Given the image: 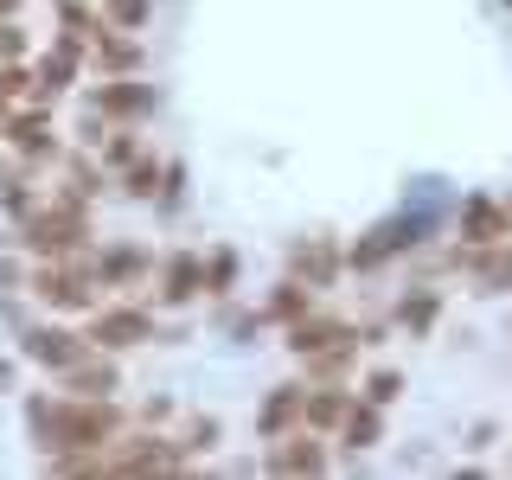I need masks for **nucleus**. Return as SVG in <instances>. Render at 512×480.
I'll list each match as a JSON object with an SVG mask.
<instances>
[{"mask_svg":"<svg viewBox=\"0 0 512 480\" xmlns=\"http://www.w3.org/2000/svg\"><path fill=\"white\" fill-rule=\"evenodd\" d=\"M468 237H480V244H500V237H506V218L493 212V205H468Z\"/></svg>","mask_w":512,"mask_h":480,"instance_id":"5","label":"nucleus"},{"mask_svg":"<svg viewBox=\"0 0 512 480\" xmlns=\"http://www.w3.org/2000/svg\"><path fill=\"white\" fill-rule=\"evenodd\" d=\"M391 397H397V372H378L372 378V404H391Z\"/></svg>","mask_w":512,"mask_h":480,"instance_id":"15","label":"nucleus"},{"mask_svg":"<svg viewBox=\"0 0 512 480\" xmlns=\"http://www.w3.org/2000/svg\"><path fill=\"white\" fill-rule=\"evenodd\" d=\"M32 250H71L77 244V218H58V212H45V218H32V237H26Z\"/></svg>","mask_w":512,"mask_h":480,"instance_id":"3","label":"nucleus"},{"mask_svg":"<svg viewBox=\"0 0 512 480\" xmlns=\"http://www.w3.org/2000/svg\"><path fill=\"white\" fill-rule=\"evenodd\" d=\"M276 468H320V448H314V442H308V448H282Z\"/></svg>","mask_w":512,"mask_h":480,"instance_id":"12","label":"nucleus"},{"mask_svg":"<svg viewBox=\"0 0 512 480\" xmlns=\"http://www.w3.org/2000/svg\"><path fill=\"white\" fill-rule=\"evenodd\" d=\"M13 52H20V32H13V26H0V58H13Z\"/></svg>","mask_w":512,"mask_h":480,"instance_id":"16","label":"nucleus"},{"mask_svg":"<svg viewBox=\"0 0 512 480\" xmlns=\"http://www.w3.org/2000/svg\"><path fill=\"white\" fill-rule=\"evenodd\" d=\"M103 109H116V116H135V109H148V90H103Z\"/></svg>","mask_w":512,"mask_h":480,"instance_id":"9","label":"nucleus"},{"mask_svg":"<svg viewBox=\"0 0 512 480\" xmlns=\"http://www.w3.org/2000/svg\"><path fill=\"white\" fill-rule=\"evenodd\" d=\"M32 359H45V365H77V359H84V346H77V333H32Z\"/></svg>","mask_w":512,"mask_h":480,"instance_id":"4","label":"nucleus"},{"mask_svg":"<svg viewBox=\"0 0 512 480\" xmlns=\"http://www.w3.org/2000/svg\"><path fill=\"white\" fill-rule=\"evenodd\" d=\"M109 429H116L109 404H58L52 410V442L58 448H103Z\"/></svg>","mask_w":512,"mask_h":480,"instance_id":"1","label":"nucleus"},{"mask_svg":"<svg viewBox=\"0 0 512 480\" xmlns=\"http://www.w3.org/2000/svg\"><path fill=\"white\" fill-rule=\"evenodd\" d=\"M308 416H314V423H333V416H346V404H340V397H314Z\"/></svg>","mask_w":512,"mask_h":480,"instance_id":"14","label":"nucleus"},{"mask_svg":"<svg viewBox=\"0 0 512 480\" xmlns=\"http://www.w3.org/2000/svg\"><path fill=\"white\" fill-rule=\"evenodd\" d=\"M346 436H352V442L365 448V442L378 436V416H372V410H352V416H346Z\"/></svg>","mask_w":512,"mask_h":480,"instance_id":"10","label":"nucleus"},{"mask_svg":"<svg viewBox=\"0 0 512 480\" xmlns=\"http://www.w3.org/2000/svg\"><path fill=\"white\" fill-rule=\"evenodd\" d=\"M333 340H346L340 327H295V352H320V346H333Z\"/></svg>","mask_w":512,"mask_h":480,"instance_id":"8","label":"nucleus"},{"mask_svg":"<svg viewBox=\"0 0 512 480\" xmlns=\"http://www.w3.org/2000/svg\"><path fill=\"white\" fill-rule=\"evenodd\" d=\"M192 288H199V263H192V256H180V263H173V276H167V301H186Z\"/></svg>","mask_w":512,"mask_h":480,"instance_id":"7","label":"nucleus"},{"mask_svg":"<svg viewBox=\"0 0 512 480\" xmlns=\"http://www.w3.org/2000/svg\"><path fill=\"white\" fill-rule=\"evenodd\" d=\"M13 141H20L26 154H39V148H45V122H39V116H26L20 128H13Z\"/></svg>","mask_w":512,"mask_h":480,"instance_id":"11","label":"nucleus"},{"mask_svg":"<svg viewBox=\"0 0 512 480\" xmlns=\"http://www.w3.org/2000/svg\"><path fill=\"white\" fill-rule=\"evenodd\" d=\"M39 295H45V301H64V308H77V301H84V282H77V276H39Z\"/></svg>","mask_w":512,"mask_h":480,"instance_id":"6","label":"nucleus"},{"mask_svg":"<svg viewBox=\"0 0 512 480\" xmlns=\"http://www.w3.org/2000/svg\"><path fill=\"white\" fill-rule=\"evenodd\" d=\"M109 13H116L122 26H141V13H148V0H109Z\"/></svg>","mask_w":512,"mask_h":480,"instance_id":"13","label":"nucleus"},{"mask_svg":"<svg viewBox=\"0 0 512 480\" xmlns=\"http://www.w3.org/2000/svg\"><path fill=\"white\" fill-rule=\"evenodd\" d=\"M96 340H103V346H135V340H148V314H135V308L96 314Z\"/></svg>","mask_w":512,"mask_h":480,"instance_id":"2","label":"nucleus"}]
</instances>
